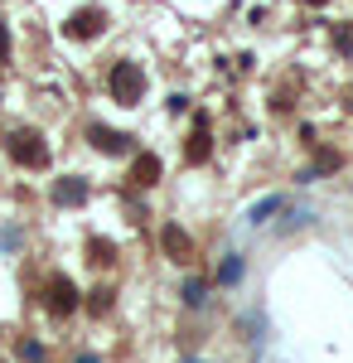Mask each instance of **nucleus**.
Segmentation results:
<instances>
[{"label": "nucleus", "instance_id": "nucleus-7", "mask_svg": "<svg viewBox=\"0 0 353 363\" xmlns=\"http://www.w3.org/2000/svg\"><path fill=\"white\" fill-rule=\"evenodd\" d=\"M208 150H213V145H208L203 116H198V131H194V136H189V145H184V160H189V165H203V160H208Z\"/></svg>", "mask_w": 353, "mask_h": 363}, {"label": "nucleus", "instance_id": "nucleus-4", "mask_svg": "<svg viewBox=\"0 0 353 363\" xmlns=\"http://www.w3.org/2000/svg\"><path fill=\"white\" fill-rule=\"evenodd\" d=\"M49 310H54V315H73V310H78V291H73L68 277L49 281Z\"/></svg>", "mask_w": 353, "mask_h": 363}, {"label": "nucleus", "instance_id": "nucleus-11", "mask_svg": "<svg viewBox=\"0 0 353 363\" xmlns=\"http://www.w3.org/2000/svg\"><path fill=\"white\" fill-rule=\"evenodd\" d=\"M334 44L349 54V49H353V25H339V29H334Z\"/></svg>", "mask_w": 353, "mask_h": 363}, {"label": "nucleus", "instance_id": "nucleus-9", "mask_svg": "<svg viewBox=\"0 0 353 363\" xmlns=\"http://www.w3.org/2000/svg\"><path fill=\"white\" fill-rule=\"evenodd\" d=\"M87 199V184L82 179H58L54 184V203H82Z\"/></svg>", "mask_w": 353, "mask_h": 363}, {"label": "nucleus", "instance_id": "nucleus-13", "mask_svg": "<svg viewBox=\"0 0 353 363\" xmlns=\"http://www.w3.org/2000/svg\"><path fill=\"white\" fill-rule=\"evenodd\" d=\"M315 165H320V169H339V155H334V150H320V160H315Z\"/></svg>", "mask_w": 353, "mask_h": 363}, {"label": "nucleus", "instance_id": "nucleus-8", "mask_svg": "<svg viewBox=\"0 0 353 363\" xmlns=\"http://www.w3.org/2000/svg\"><path fill=\"white\" fill-rule=\"evenodd\" d=\"M155 179H160V160H155V155H136V165H131V184L145 189V184H155Z\"/></svg>", "mask_w": 353, "mask_h": 363}, {"label": "nucleus", "instance_id": "nucleus-14", "mask_svg": "<svg viewBox=\"0 0 353 363\" xmlns=\"http://www.w3.org/2000/svg\"><path fill=\"white\" fill-rule=\"evenodd\" d=\"M5 54H10V29L0 25V58H5Z\"/></svg>", "mask_w": 353, "mask_h": 363}, {"label": "nucleus", "instance_id": "nucleus-2", "mask_svg": "<svg viewBox=\"0 0 353 363\" xmlns=\"http://www.w3.org/2000/svg\"><path fill=\"white\" fill-rule=\"evenodd\" d=\"M10 155H15V165H25V169L49 165V145H44L39 131H15V136H10Z\"/></svg>", "mask_w": 353, "mask_h": 363}, {"label": "nucleus", "instance_id": "nucleus-3", "mask_svg": "<svg viewBox=\"0 0 353 363\" xmlns=\"http://www.w3.org/2000/svg\"><path fill=\"white\" fill-rule=\"evenodd\" d=\"M63 34H68V39H97V34H102V10H97V5L73 10L68 25H63Z\"/></svg>", "mask_w": 353, "mask_h": 363}, {"label": "nucleus", "instance_id": "nucleus-1", "mask_svg": "<svg viewBox=\"0 0 353 363\" xmlns=\"http://www.w3.org/2000/svg\"><path fill=\"white\" fill-rule=\"evenodd\" d=\"M111 102H121V107H136L140 97H145V73H140V63H116L111 68Z\"/></svg>", "mask_w": 353, "mask_h": 363}, {"label": "nucleus", "instance_id": "nucleus-15", "mask_svg": "<svg viewBox=\"0 0 353 363\" xmlns=\"http://www.w3.org/2000/svg\"><path fill=\"white\" fill-rule=\"evenodd\" d=\"M310 5H329V0H310Z\"/></svg>", "mask_w": 353, "mask_h": 363}, {"label": "nucleus", "instance_id": "nucleus-6", "mask_svg": "<svg viewBox=\"0 0 353 363\" xmlns=\"http://www.w3.org/2000/svg\"><path fill=\"white\" fill-rule=\"evenodd\" d=\"M160 242H164V252H169V257H174V262H189V233H184V228H164L160 233Z\"/></svg>", "mask_w": 353, "mask_h": 363}, {"label": "nucleus", "instance_id": "nucleus-10", "mask_svg": "<svg viewBox=\"0 0 353 363\" xmlns=\"http://www.w3.org/2000/svg\"><path fill=\"white\" fill-rule=\"evenodd\" d=\"M87 257H92V262H97V267H107L111 257H116V247H111L107 238H92V242H87Z\"/></svg>", "mask_w": 353, "mask_h": 363}, {"label": "nucleus", "instance_id": "nucleus-12", "mask_svg": "<svg viewBox=\"0 0 353 363\" xmlns=\"http://www.w3.org/2000/svg\"><path fill=\"white\" fill-rule=\"evenodd\" d=\"M111 306V291H92V315H107Z\"/></svg>", "mask_w": 353, "mask_h": 363}, {"label": "nucleus", "instance_id": "nucleus-5", "mask_svg": "<svg viewBox=\"0 0 353 363\" xmlns=\"http://www.w3.org/2000/svg\"><path fill=\"white\" fill-rule=\"evenodd\" d=\"M92 145H97L102 155H126V150H131V136H126V131H107V126H92Z\"/></svg>", "mask_w": 353, "mask_h": 363}]
</instances>
